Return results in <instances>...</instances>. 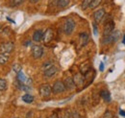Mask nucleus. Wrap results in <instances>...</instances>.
I'll return each mask as SVG.
<instances>
[{
	"label": "nucleus",
	"mask_w": 125,
	"mask_h": 118,
	"mask_svg": "<svg viewBox=\"0 0 125 118\" xmlns=\"http://www.w3.org/2000/svg\"><path fill=\"white\" fill-rule=\"evenodd\" d=\"M63 85H64V88L67 90H73V89L76 88L74 82H73V79L71 77H67L65 78L64 82H63Z\"/></svg>",
	"instance_id": "obj_12"
},
{
	"label": "nucleus",
	"mask_w": 125,
	"mask_h": 118,
	"mask_svg": "<svg viewBox=\"0 0 125 118\" xmlns=\"http://www.w3.org/2000/svg\"><path fill=\"white\" fill-rule=\"evenodd\" d=\"M122 42H123V44H125V35L123 36V39H122Z\"/></svg>",
	"instance_id": "obj_35"
},
{
	"label": "nucleus",
	"mask_w": 125,
	"mask_h": 118,
	"mask_svg": "<svg viewBox=\"0 0 125 118\" xmlns=\"http://www.w3.org/2000/svg\"><path fill=\"white\" fill-rule=\"evenodd\" d=\"M64 118H72V117H71V115H70L68 112H66V113H65V116H64Z\"/></svg>",
	"instance_id": "obj_32"
},
{
	"label": "nucleus",
	"mask_w": 125,
	"mask_h": 118,
	"mask_svg": "<svg viewBox=\"0 0 125 118\" xmlns=\"http://www.w3.org/2000/svg\"><path fill=\"white\" fill-rule=\"evenodd\" d=\"M17 81H18L19 83L24 84V85H27V86H29V85L31 84V79L27 78V77L25 76V74L23 73L22 71H20L19 73H17Z\"/></svg>",
	"instance_id": "obj_11"
},
{
	"label": "nucleus",
	"mask_w": 125,
	"mask_h": 118,
	"mask_svg": "<svg viewBox=\"0 0 125 118\" xmlns=\"http://www.w3.org/2000/svg\"><path fill=\"white\" fill-rule=\"evenodd\" d=\"M53 65V63L52 62H50V61H47V62H44L43 63V65H42V70L44 71V70H46V69H48L49 67H51Z\"/></svg>",
	"instance_id": "obj_25"
},
{
	"label": "nucleus",
	"mask_w": 125,
	"mask_h": 118,
	"mask_svg": "<svg viewBox=\"0 0 125 118\" xmlns=\"http://www.w3.org/2000/svg\"><path fill=\"white\" fill-rule=\"evenodd\" d=\"M100 96H101V98H102L105 102H110V101H111V94H110L109 91L106 90V89L100 91Z\"/></svg>",
	"instance_id": "obj_16"
},
{
	"label": "nucleus",
	"mask_w": 125,
	"mask_h": 118,
	"mask_svg": "<svg viewBox=\"0 0 125 118\" xmlns=\"http://www.w3.org/2000/svg\"><path fill=\"white\" fill-rule=\"evenodd\" d=\"M69 1L70 0H57L56 3H57V6L59 8H65L69 4Z\"/></svg>",
	"instance_id": "obj_21"
},
{
	"label": "nucleus",
	"mask_w": 125,
	"mask_h": 118,
	"mask_svg": "<svg viewBox=\"0 0 125 118\" xmlns=\"http://www.w3.org/2000/svg\"><path fill=\"white\" fill-rule=\"evenodd\" d=\"M104 16H105V10L104 9H99V10L95 11L94 14V18L96 22H100Z\"/></svg>",
	"instance_id": "obj_13"
},
{
	"label": "nucleus",
	"mask_w": 125,
	"mask_h": 118,
	"mask_svg": "<svg viewBox=\"0 0 125 118\" xmlns=\"http://www.w3.org/2000/svg\"><path fill=\"white\" fill-rule=\"evenodd\" d=\"M58 118H62V117H58Z\"/></svg>",
	"instance_id": "obj_36"
},
{
	"label": "nucleus",
	"mask_w": 125,
	"mask_h": 118,
	"mask_svg": "<svg viewBox=\"0 0 125 118\" xmlns=\"http://www.w3.org/2000/svg\"><path fill=\"white\" fill-rule=\"evenodd\" d=\"M102 118H113V113L110 110H106L105 113L103 114Z\"/></svg>",
	"instance_id": "obj_27"
},
{
	"label": "nucleus",
	"mask_w": 125,
	"mask_h": 118,
	"mask_svg": "<svg viewBox=\"0 0 125 118\" xmlns=\"http://www.w3.org/2000/svg\"><path fill=\"white\" fill-rule=\"evenodd\" d=\"M16 88L18 89H20V90H24V91H29V90H31L29 86L24 85V84H21V83H19L18 81H16Z\"/></svg>",
	"instance_id": "obj_19"
},
{
	"label": "nucleus",
	"mask_w": 125,
	"mask_h": 118,
	"mask_svg": "<svg viewBox=\"0 0 125 118\" xmlns=\"http://www.w3.org/2000/svg\"><path fill=\"white\" fill-rule=\"evenodd\" d=\"M90 70H91V65H90V63H89V62L83 63V64L80 66V71H81L80 73L83 74V75L87 74Z\"/></svg>",
	"instance_id": "obj_17"
},
{
	"label": "nucleus",
	"mask_w": 125,
	"mask_h": 118,
	"mask_svg": "<svg viewBox=\"0 0 125 118\" xmlns=\"http://www.w3.org/2000/svg\"><path fill=\"white\" fill-rule=\"evenodd\" d=\"M101 1H102V0H92V3H91V5H90V8H91V9H95V8L101 3Z\"/></svg>",
	"instance_id": "obj_24"
},
{
	"label": "nucleus",
	"mask_w": 125,
	"mask_h": 118,
	"mask_svg": "<svg viewBox=\"0 0 125 118\" xmlns=\"http://www.w3.org/2000/svg\"><path fill=\"white\" fill-rule=\"evenodd\" d=\"M31 54L33 58L40 59L43 54V48L41 45H33L31 47Z\"/></svg>",
	"instance_id": "obj_4"
},
{
	"label": "nucleus",
	"mask_w": 125,
	"mask_h": 118,
	"mask_svg": "<svg viewBox=\"0 0 125 118\" xmlns=\"http://www.w3.org/2000/svg\"><path fill=\"white\" fill-rule=\"evenodd\" d=\"M42 35H43V32L42 30H36L33 34V40L36 42L41 41L42 39Z\"/></svg>",
	"instance_id": "obj_15"
},
{
	"label": "nucleus",
	"mask_w": 125,
	"mask_h": 118,
	"mask_svg": "<svg viewBox=\"0 0 125 118\" xmlns=\"http://www.w3.org/2000/svg\"><path fill=\"white\" fill-rule=\"evenodd\" d=\"M48 118H58V116H57V114H56V113H53L52 115H50Z\"/></svg>",
	"instance_id": "obj_31"
},
{
	"label": "nucleus",
	"mask_w": 125,
	"mask_h": 118,
	"mask_svg": "<svg viewBox=\"0 0 125 118\" xmlns=\"http://www.w3.org/2000/svg\"><path fill=\"white\" fill-rule=\"evenodd\" d=\"M38 1H39V0H30V2H31V3H37Z\"/></svg>",
	"instance_id": "obj_34"
},
{
	"label": "nucleus",
	"mask_w": 125,
	"mask_h": 118,
	"mask_svg": "<svg viewBox=\"0 0 125 118\" xmlns=\"http://www.w3.org/2000/svg\"><path fill=\"white\" fill-rule=\"evenodd\" d=\"M57 71H58V68L53 64L51 67H49L48 69L43 71V75H44V77H46V78H51V77H53L55 74L57 73Z\"/></svg>",
	"instance_id": "obj_14"
},
{
	"label": "nucleus",
	"mask_w": 125,
	"mask_h": 118,
	"mask_svg": "<svg viewBox=\"0 0 125 118\" xmlns=\"http://www.w3.org/2000/svg\"><path fill=\"white\" fill-rule=\"evenodd\" d=\"M6 88H7V82H6V80L0 78V91L5 90Z\"/></svg>",
	"instance_id": "obj_23"
},
{
	"label": "nucleus",
	"mask_w": 125,
	"mask_h": 118,
	"mask_svg": "<svg viewBox=\"0 0 125 118\" xmlns=\"http://www.w3.org/2000/svg\"><path fill=\"white\" fill-rule=\"evenodd\" d=\"M65 90L63 82L62 81H56L52 87V92L55 94H59V93H62Z\"/></svg>",
	"instance_id": "obj_6"
},
{
	"label": "nucleus",
	"mask_w": 125,
	"mask_h": 118,
	"mask_svg": "<svg viewBox=\"0 0 125 118\" xmlns=\"http://www.w3.org/2000/svg\"><path fill=\"white\" fill-rule=\"evenodd\" d=\"M9 54H5V53H0V65L1 64H5L8 60H9Z\"/></svg>",
	"instance_id": "obj_20"
},
{
	"label": "nucleus",
	"mask_w": 125,
	"mask_h": 118,
	"mask_svg": "<svg viewBox=\"0 0 125 118\" xmlns=\"http://www.w3.org/2000/svg\"><path fill=\"white\" fill-rule=\"evenodd\" d=\"M119 113H120V115H122V116H125V112L123 111V110H119Z\"/></svg>",
	"instance_id": "obj_33"
},
{
	"label": "nucleus",
	"mask_w": 125,
	"mask_h": 118,
	"mask_svg": "<svg viewBox=\"0 0 125 118\" xmlns=\"http://www.w3.org/2000/svg\"><path fill=\"white\" fill-rule=\"evenodd\" d=\"M22 101L27 104H30L34 101V96L31 95V94H29V93H26V94H24L22 96Z\"/></svg>",
	"instance_id": "obj_18"
},
{
	"label": "nucleus",
	"mask_w": 125,
	"mask_h": 118,
	"mask_svg": "<svg viewBox=\"0 0 125 118\" xmlns=\"http://www.w3.org/2000/svg\"><path fill=\"white\" fill-rule=\"evenodd\" d=\"M93 26H94V33L95 36H97V25H96V23L94 22V24H93Z\"/></svg>",
	"instance_id": "obj_28"
},
{
	"label": "nucleus",
	"mask_w": 125,
	"mask_h": 118,
	"mask_svg": "<svg viewBox=\"0 0 125 118\" xmlns=\"http://www.w3.org/2000/svg\"><path fill=\"white\" fill-rule=\"evenodd\" d=\"M115 30V22L113 20H109L108 22L105 23V27H104V31H103V36L106 37L110 35L111 33H113Z\"/></svg>",
	"instance_id": "obj_9"
},
{
	"label": "nucleus",
	"mask_w": 125,
	"mask_h": 118,
	"mask_svg": "<svg viewBox=\"0 0 125 118\" xmlns=\"http://www.w3.org/2000/svg\"><path fill=\"white\" fill-rule=\"evenodd\" d=\"M91 3H92V0H83V2H82V4H81L82 10H86V9L90 8Z\"/></svg>",
	"instance_id": "obj_22"
},
{
	"label": "nucleus",
	"mask_w": 125,
	"mask_h": 118,
	"mask_svg": "<svg viewBox=\"0 0 125 118\" xmlns=\"http://www.w3.org/2000/svg\"><path fill=\"white\" fill-rule=\"evenodd\" d=\"M13 1H14V3H15L16 5H19V4H21L24 0H13Z\"/></svg>",
	"instance_id": "obj_29"
},
{
	"label": "nucleus",
	"mask_w": 125,
	"mask_h": 118,
	"mask_svg": "<svg viewBox=\"0 0 125 118\" xmlns=\"http://www.w3.org/2000/svg\"><path fill=\"white\" fill-rule=\"evenodd\" d=\"M13 70H14L15 72H16V73H19V72L21 71V66H20V64H14Z\"/></svg>",
	"instance_id": "obj_26"
},
{
	"label": "nucleus",
	"mask_w": 125,
	"mask_h": 118,
	"mask_svg": "<svg viewBox=\"0 0 125 118\" xmlns=\"http://www.w3.org/2000/svg\"><path fill=\"white\" fill-rule=\"evenodd\" d=\"M90 40V36L88 33H81L79 36V47H84L88 44Z\"/></svg>",
	"instance_id": "obj_10"
},
{
	"label": "nucleus",
	"mask_w": 125,
	"mask_h": 118,
	"mask_svg": "<svg viewBox=\"0 0 125 118\" xmlns=\"http://www.w3.org/2000/svg\"><path fill=\"white\" fill-rule=\"evenodd\" d=\"M99 69H100V71H103L104 70V64H103V62L100 63V68Z\"/></svg>",
	"instance_id": "obj_30"
},
{
	"label": "nucleus",
	"mask_w": 125,
	"mask_h": 118,
	"mask_svg": "<svg viewBox=\"0 0 125 118\" xmlns=\"http://www.w3.org/2000/svg\"><path fill=\"white\" fill-rule=\"evenodd\" d=\"M39 93H40V95L42 97L47 98L52 93V87L50 85H48V84H42L39 88Z\"/></svg>",
	"instance_id": "obj_2"
},
{
	"label": "nucleus",
	"mask_w": 125,
	"mask_h": 118,
	"mask_svg": "<svg viewBox=\"0 0 125 118\" xmlns=\"http://www.w3.org/2000/svg\"><path fill=\"white\" fill-rule=\"evenodd\" d=\"M120 37V32L119 31H115L113 33H111L110 35L106 36V37H103V39H102V42L104 44H110V43H114L115 41L118 40Z\"/></svg>",
	"instance_id": "obj_1"
},
{
	"label": "nucleus",
	"mask_w": 125,
	"mask_h": 118,
	"mask_svg": "<svg viewBox=\"0 0 125 118\" xmlns=\"http://www.w3.org/2000/svg\"><path fill=\"white\" fill-rule=\"evenodd\" d=\"M54 38V32L51 28H48L45 30V32H43V35H42V40L44 43H48L50 42Z\"/></svg>",
	"instance_id": "obj_8"
},
{
	"label": "nucleus",
	"mask_w": 125,
	"mask_h": 118,
	"mask_svg": "<svg viewBox=\"0 0 125 118\" xmlns=\"http://www.w3.org/2000/svg\"><path fill=\"white\" fill-rule=\"evenodd\" d=\"M72 79H73V82H74L75 86H76V87H78V88L83 87V86H84V84H85V81H86L85 76L81 73H76L74 76H73V78H72Z\"/></svg>",
	"instance_id": "obj_7"
},
{
	"label": "nucleus",
	"mask_w": 125,
	"mask_h": 118,
	"mask_svg": "<svg viewBox=\"0 0 125 118\" xmlns=\"http://www.w3.org/2000/svg\"><path fill=\"white\" fill-rule=\"evenodd\" d=\"M15 49V44L12 41H7V42H3L0 45V50L1 53H5V54H9L11 53L13 50Z\"/></svg>",
	"instance_id": "obj_5"
},
{
	"label": "nucleus",
	"mask_w": 125,
	"mask_h": 118,
	"mask_svg": "<svg viewBox=\"0 0 125 118\" xmlns=\"http://www.w3.org/2000/svg\"><path fill=\"white\" fill-rule=\"evenodd\" d=\"M75 29V22L71 18H67L63 24V32L65 35H71V33Z\"/></svg>",
	"instance_id": "obj_3"
}]
</instances>
